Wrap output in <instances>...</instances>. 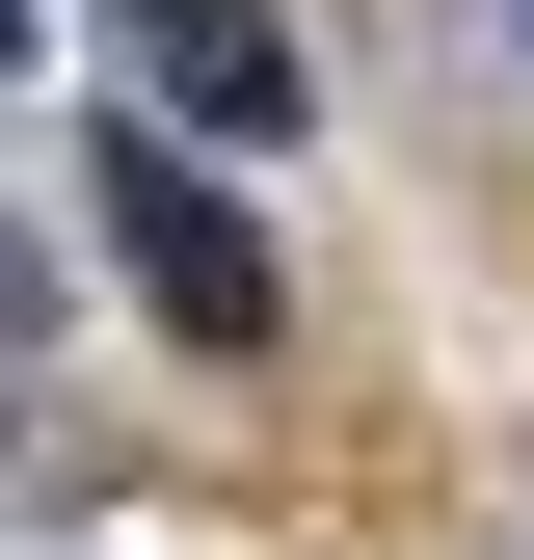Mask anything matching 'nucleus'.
<instances>
[{"instance_id": "f257e3e1", "label": "nucleus", "mask_w": 534, "mask_h": 560, "mask_svg": "<svg viewBox=\"0 0 534 560\" xmlns=\"http://www.w3.org/2000/svg\"><path fill=\"white\" fill-rule=\"evenodd\" d=\"M81 214H107V267H134V320H161V347H267V320H294V294H267V214H241V161H187L161 107H107Z\"/></svg>"}, {"instance_id": "f03ea898", "label": "nucleus", "mask_w": 534, "mask_h": 560, "mask_svg": "<svg viewBox=\"0 0 534 560\" xmlns=\"http://www.w3.org/2000/svg\"><path fill=\"white\" fill-rule=\"evenodd\" d=\"M107 54H134V107H161L187 161H267V133H294V27H267V0H107Z\"/></svg>"}]
</instances>
